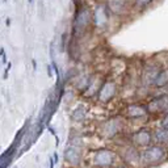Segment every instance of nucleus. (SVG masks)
Listing matches in <instances>:
<instances>
[{
  "label": "nucleus",
  "mask_w": 168,
  "mask_h": 168,
  "mask_svg": "<svg viewBox=\"0 0 168 168\" xmlns=\"http://www.w3.org/2000/svg\"><path fill=\"white\" fill-rule=\"evenodd\" d=\"M2 58H3V63L7 62V57H6V50L2 49Z\"/></svg>",
  "instance_id": "obj_23"
},
{
  "label": "nucleus",
  "mask_w": 168,
  "mask_h": 168,
  "mask_svg": "<svg viewBox=\"0 0 168 168\" xmlns=\"http://www.w3.org/2000/svg\"><path fill=\"white\" fill-rule=\"evenodd\" d=\"M141 158H142V167L148 168V167H156L163 164L168 159V150L166 146L154 143L150 147L144 148L141 151Z\"/></svg>",
  "instance_id": "obj_4"
},
{
  "label": "nucleus",
  "mask_w": 168,
  "mask_h": 168,
  "mask_svg": "<svg viewBox=\"0 0 168 168\" xmlns=\"http://www.w3.org/2000/svg\"><path fill=\"white\" fill-rule=\"evenodd\" d=\"M83 152H84V142L82 137H71L64 150V160L71 168H79L83 163Z\"/></svg>",
  "instance_id": "obj_5"
},
{
  "label": "nucleus",
  "mask_w": 168,
  "mask_h": 168,
  "mask_svg": "<svg viewBox=\"0 0 168 168\" xmlns=\"http://www.w3.org/2000/svg\"><path fill=\"white\" fill-rule=\"evenodd\" d=\"M104 80H105V79H102L99 75H93L92 79H91V83L88 84L86 91H84L80 96L84 97V99H93V97H97V93H99Z\"/></svg>",
  "instance_id": "obj_14"
},
{
  "label": "nucleus",
  "mask_w": 168,
  "mask_h": 168,
  "mask_svg": "<svg viewBox=\"0 0 168 168\" xmlns=\"http://www.w3.org/2000/svg\"><path fill=\"white\" fill-rule=\"evenodd\" d=\"M110 16L112 13L109 11L106 3H99L93 7V28L102 33L106 32L110 24Z\"/></svg>",
  "instance_id": "obj_7"
},
{
  "label": "nucleus",
  "mask_w": 168,
  "mask_h": 168,
  "mask_svg": "<svg viewBox=\"0 0 168 168\" xmlns=\"http://www.w3.org/2000/svg\"><path fill=\"white\" fill-rule=\"evenodd\" d=\"M160 125H162V126H166V128H168V112H166V113L162 116V118H160Z\"/></svg>",
  "instance_id": "obj_21"
},
{
  "label": "nucleus",
  "mask_w": 168,
  "mask_h": 168,
  "mask_svg": "<svg viewBox=\"0 0 168 168\" xmlns=\"http://www.w3.org/2000/svg\"><path fill=\"white\" fill-rule=\"evenodd\" d=\"M154 142L162 146H168V128L166 126H156L154 129Z\"/></svg>",
  "instance_id": "obj_17"
},
{
  "label": "nucleus",
  "mask_w": 168,
  "mask_h": 168,
  "mask_svg": "<svg viewBox=\"0 0 168 168\" xmlns=\"http://www.w3.org/2000/svg\"><path fill=\"white\" fill-rule=\"evenodd\" d=\"M121 116L126 121H139V120L148 118L150 113H148L146 104H142V102H130V104H126L122 108Z\"/></svg>",
  "instance_id": "obj_9"
},
{
  "label": "nucleus",
  "mask_w": 168,
  "mask_h": 168,
  "mask_svg": "<svg viewBox=\"0 0 168 168\" xmlns=\"http://www.w3.org/2000/svg\"><path fill=\"white\" fill-rule=\"evenodd\" d=\"M118 95V84L113 79H105L102 86L100 88L99 93H97L96 100L100 102V104H109V102L113 101Z\"/></svg>",
  "instance_id": "obj_12"
},
{
  "label": "nucleus",
  "mask_w": 168,
  "mask_h": 168,
  "mask_svg": "<svg viewBox=\"0 0 168 168\" xmlns=\"http://www.w3.org/2000/svg\"><path fill=\"white\" fill-rule=\"evenodd\" d=\"M88 113H90V106L86 104H78L75 108L71 110V120L74 122H83L87 118Z\"/></svg>",
  "instance_id": "obj_16"
},
{
  "label": "nucleus",
  "mask_w": 168,
  "mask_h": 168,
  "mask_svg": "<svg viewBox=\"0 0 168 168\" xmlns=\"http://www.w3.org/2000/svg\"><path fill=\"white\" fill-rule=\"evenodd\" d=\"M79 40L78 38H74V37H71L68 41V54H70V58H71L72 60H76L80 58V49H79Z\"/></svg>",
  "instance_id": "obj_19"
},
{
  "label": "nucleus",
  "mask_w": 168,
  "mask_h": 168,
  "mask_svg": "<svg viewBox=\"0 0 168 168\" xmlns=\"http://www.w3.org/2000/svg\"><path fill=\"white\" fill-rule=\"evenodd\" d=\"M124 128L125 118L122 116H110L99 125L97 134H99L100 138L105 139V141H110V139L117 138L124 132Z\"/></svg>",
  "instance_id": "obj_3"
},
{
  "label": "nucleus",
  "mask_w": 168,
  "mask_h": 168,
  "mask_svg": "<svg viewBox=\"0 0 168 168\" xmlns=\"http://www.w3.org/2000/svg\"><path fill=\"white\" fill-rule=\"evenodd\" d=\"M91 26H93V8L84 3L79 8H75L71 24V37L80 40L88 33Z\"/></svg>",
  "instance_id": "obj_1"
},
{
  "label": "nucleus",
  "mask_w": 168,
  "mask_h": 168,
  "mask_svg": "<svg viewBox=\"0 0 168 168\" xmlns=\"http://www.w3.org/2000/svg\"><path fill=\"white\" fill-rule=\"evenodd\" d=\"M112 15L122 17L130 12L133 7V0H105Z\"/></svg>",
  "instance_id": "obj_13"
},
{
  "label": "nucleus",
  "mask_w": 168,
  "mask_h": 168,
  "mask_svg": "<svg viewBox=\"0 0 168 168\" xmlns=\"http://www.w3.org/2000/svg\"><path fill=\"white\" fill-rule=\"evenodd\" d=\"M93 76V74H88V72H80V74H76L75 76L72 78V86L74 88L80 93L86 91V88L88 87V84L91 83V79Z\"/></svg>",
  "instance_id": "obj_15"
},
{
  "label": "nucleus",
  "mask_w": 168,
  "mask_h": 168,
  "mask_svg": "<svg viewBox=\"0 0 168 168\" xmlns=\"http://www.w3.org/2000/svg\"><path fill=\"white\" fill-rule=\"evenodd\" d=\"M28 2H29V3H33V0H28Z\"/></svg>",
  "instance_id": "obj_26"
},
{
  "label": "nucleus",
  "mask_w": 168,
  "mask_h": 168,
  "mask_svg": "<svg viewBox=\"0 0 168 168\" xmlns=\"http://www.w3.org/2000/svg\"><path fill=\"white\" fill-rule=\"evenodd\" d=\"M118 156L120 159L125 163V166L129 168H137L142 167V158H141V150L134 147L132 143L124 144V146L118 147Z\"/></svg>",
  "instance_id": "obj_6"
},
{
  "label": "nucleus",
  "mask_w": 168,
  "mask_h": 168,
  "mask_svg": "<svg viewBox=\"0 0 168 168\" xmlns=\"http://www.w3.org/2000/svg\"><path fill=\"white\" fill-rule=\"evenodd\" d=\"M162 68L163 66L156 60H150L144 63L141 70V86L143 88H152V84Z\"/></svg>",
  "instance_id": "obj_11"
},
{
  "label": "nucleus",
  "mask_w": 168,
  "mask_h": 168,
  "mask_svg": "<svg viewBox=\"0 0 168 168\" xmlns=\"http://www.w3.org/2000/svg\"><path fill=\"white\" fill-rule=\"evenodd\" d=\"M72 4H74V7L75 8H79L82 4H84V2L83 0H72Z\"/></svg>",
  "instance_id": "obj_22"
},
{
  "label": "nucleus",
  "mask_w": 168,
  "mask_h": 168,
  "mask_svg": "<svg viewBox=\"0 0 168 168\" xmlns=\"http://www.w3.org/2000/svg\"><path fill=\"white\" fill-rule=\"evenodd\" d=\"M156 0H133V7L138 11H144V9L150 8Z\"/></svg>",
  "instance_id": "obj_20"
},
{
  "label": "nucleus",
  "mask_w": 168,
  "mask_h": 168,
  "mask_svg": "<svg viewBox=\"0 0 168 168\" xmlns=\"http://www.w3.org/2000/svg\"><path fill=\"white\" fill-rule=\"evenodd\" d=\"M152 88L154 90H167L168 88V67H163L160 70L152 84Z\"/></svg>",
  "instance_id": "obj_18"
},
{
  "label": "nucleus",
  "mask_w": 168,
  "mask_h": 168,
  "mask_svg": "<svg viewBox=\"0 0 168 168\" xmlns=\"http://www.w3.org/2000/svg\"><path fill=\"white\" fill-rule=\"evenodd\" d=\"M129 142L133 144L134 147H137L138 150H144V148L150 147L151 144H154V130L150 128H141L138 130H135L130 134Z\"/></svg>",
  "instance_id": "obj_8"
},
{
  "label": "nucleus",
  "mask_w": 168,
  "mask_h": 168,
  "mask_svg": "<svg viewBox=\"0 0 168 168\" xmlns=\"http://www.w3.org/2000/svg\"><path fill=\"white\" fill-rule=\"evenodd\" d=\"M118 159V152L108 147L93 148L87 155V162L91 168H114Z\"/></svg>",
  "instance_id": "obj_2"
},
{
  "label": "nucleus",
  "mask_w": 168,
  "mask_h": 168,
  "mask_svg": "<svg viewBox=\"0 0 168 168\" xmlns=\"http://www.w3.org/2000/svg\"><path fill=\"white\" fill-rule=\"evenodd\" d=\"M50 168H54V162H53V159H50Z\"/></svg>",
  "instance_id": "obj_24"
},
{
  "label": "nucleus",
  "mask_w": 168,
  "mask_h": 168,
  "mask_svg": "<svg viewBox=\"0 0 168 168\" xmlns=\"http://www.w3.org/2000/svg\"><path fill=\"white\" fill-rule=\"evenodd\" d=\"M114 168H129L128 166H116Z\"/></svg>",
  "instance_id": "obj_25"
},
{
  "label": "nucleus",
  "mask_w": 168,
  "mask_h": 168,
  "mask_svg": "<svg viewBox=\"0 0 168 168\" xmlns=\"http://www.w3.org/2000/svg\"><path fill=\"white\" fill-rule=\"evenodd\" d=\"M162 93L154 95L146 102L150 116H163L168 112V90H162Z\"/></svg>",
  "instance_id": "obj_10"
}]
</instances>
